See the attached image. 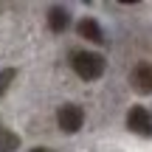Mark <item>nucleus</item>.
<instances>
[{"instance_id":"f03ea898","label":"nucleus","mask_w":152,"mask_h":152,"mask_svg":"<svg viewBox=\"0 0 152 152\" xmlns=\"http://www.w3.org/2000/svg\"><path fill=\"white\" fill-rule=\"evenodd\" d=\"M56 121L65 132H79L82 124H85V110L79 104H62L59 113H56Z\"/></svg>"},{"instance_id":"1a4fd4ad","label":"nucleus","mask_w":152,"mask_h":152,"mask_svg":"<svg viewBox=\"0 0 152 152\" xmlns=\"http://www.w3.org/2000/svg\"><path fill=\"white\" fill-rule=\"evenodd\" d=\"M31 152H48V149H45V147H34Z\"/></svg>"},{"instance_id":"39448f33","label":"nucleus","mask_w":152,"mask_h":152,"mask_svg":"<svg viewBox=\"0 0 152 152\" xmlns=\"http://www.w3.org/2000/svg\"><path fill=\"white\" fill-rule=\"evenodd\" d=\"M76 31H79V37L90 39V42H104V31H102V26H99L96 20H90V17H85V20L76 23Z\"/></svg>"},{"instance_id":"7ed1b4c3","label":"nucleus","mask_w":152,"mask_h":152,"mask_svg":"<svg viewBox=\"0 0 152 152\" xmlns=\"http://www.w3.org/2000/svg\"><path fill=\"white\" fill-rule=\"evenodd\" d=\"M130 85H132V90H135V93H144V96H149V93H152V65H149V62H141V65L132 68Z\"/></svg>"},{"instance_id":"423d86ee","label":"nucleus","mask_w":152,"mask_h":152,"mask_svg":"<svg viewBox=\"0 0 152 152\" xmlns=\"http://www.w3.org/2000/svg\"><path fill=\"white\" fill-rule=\"evenodd\" d=\"M68 23H71V14H68L62 6H54V9L48 11V26H51V31H65L68 28Z\"/></svg>"},{"instance_id":"6e6552de","label":"nucleus","mask_w":152,"mask_h":152,"mask_svg":"<svg viewBox=\"0 0 152 152\" xmlns=\"http://www.w3.org/2000/svg\"><path fill=\"white\" fill-rule=\"evenodd\" d=\"M14 76H17L14 68H6V71H0V96L9 90V85H11V79H14Z\"/></svg>"},{"instance_id":"20e7f679","label":"nucleus","mask_w":152,"mask_h":152,"mask_svg":"<svg viewBox=\"0 0 152 152\" xmlns=\"http://www.w3.org/2000/svg\"><path fill=\"white\" fill-rule=\"evenodd\" d=\"M127 127H130L135 135H152V115L144 107H132L127 113Z\"/></svg>"},{"instance_id":"0eeeda50","label":"nucleus","mask_w":152,"mask_h":152,"mask_svg":"<svg viewBox=\"0 0 152 152\" xmlns=\"http://www.w3.org/2000/svg\"><path fill=\"white\" fill-rule=\"evenodd\" d=\"M20 149V135L11 132L9 127H0V152H14Z\"/></svg>"},{"instance_id":"f257e3e1","label":"nucleus","mask_w":152,"mask_h":152,"mask_svg":"<svg viewBox=\"0 0 152 152\" xmlns=\"http://www.w3.org/2000/svg\"><path fill=\"white\" fill-rule=\"evenodd\" d=\"M76 76H82L85 82H93L104 73V56L102 54H90V51H76L71 59Z\"/></svg>"}]
</instances>
